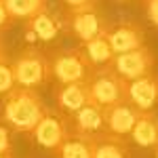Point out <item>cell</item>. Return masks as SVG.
<instances>
[{"label": "cell", "mask_w": 158, "mask_h": 158, "mask_svg": "<svg viewBox=\"0 0 158 158\" xmlns=\"http://www.w3.org/2000/svg\"><path fill=\"white\" fill-rule=\"evenodd\" d=\"M11 68L15 74V82L25 89H40L53 80L49 55H44L36 47H27V49L19 51Z\"/></svg>", "instance_id": "cell-2"}, {"label": "cell", "mask_w": 158, "mask_h": 158, "mask_svg": "<svg viewBox=\"0 0 158 158\" xmlns=\"http://www.w3.org/2000/svg\"><path fill=\"white\" fill-rule=\"evenodd\" d=\"M106 36H108V42L114 51V55L127 53V51H133L141 44H146V30L141 23H137L133 19H124L114 25H108Z\"/></svg>", "instance_id": "cell-8"}, {"label": "cell", "mask_w": 158, "mask_h": 158, "mask_svg": "<svg viewBox=\"0 0 158 158\" xmlns=\"http://www.w3.org/2000/svg\"><path fill=\"white\" fill-rule=\"evenodd\" d=\"M53 99H55V106L61 114L72 116L91 101L89 85L86 82H65V85L57 82L53 89Z\"/></svg>", "instance_id": "cell-10"}, {"label": "cell", "mask_w": 158, "mask_h": 158, "mask_svg": "<svg viewBox=\"0 0 158 158\" xmlns=\"http://www.w3.org/2000/svg\"><path fill=\"white\" fill-rule=\"evenodd\" d=\"M74 122L70 124V129L76 131V133H82V135H101L106 133V118H103V108H99L97 103L89 101L86 106L78 110L76 114H72Z\"/></svg>", "instance_id": "cell-13"}, {"label": "cell", "mask_w": 158, "mask_h": 158, "mask_svg": "<svg viewBox=\"0 0 158 158\" xmlns=\"http://www.w3.org/2000/svg\"><path fill=\"white\" fill-rule=\"evenodd\" d=\"M44 112H47V106L36 89H25L17 85L6 95H2L0 120L15 133L30 135L38 120L44 116Z\"/></svg>", "instance_id": "cell-1"}, {"label": "cell", "mask_w": 158, "mask_h": 158, "mask_svg": "<svg viewBox=\"0 0 158 158\" xmlns=\"http://www.w3.org/2000/svg\"><path fill=\"white\" fill-rule=\"evenodd\" d=\"M15 86H17V82H15V74H13L11 63H9V61L0 63V97L6 95Z\"/></svg>", "instance_id": "cell-19"}, {"label": "cell", "mask_w": 158, "mask_h": 158, "mask_svg": "<svg viewBox=\"0 0 158 158\" xmlns=\"http://www.w3.org/2000/svg\"><path fill=\"white\" fill-rule=\"evenodd\" d=\"M93 158H131V148L127 143V137H118L112 133L95 135Z\"/></svg>", "instance_id": "cell-16"}, {"label": "cell", "mask_w": 158, "mask_h": 158, "mask_svg": "<svg viewBox=\"0 0 158 158\" xmlns=\"http://www.w3.org/2000/svg\"><path fill=\"white\" fill-rule=\"evenodd\" d=\"M103 118H106V133L127 137V135H131L135 122L139 118V110L131 101H122V103L103 110Z\"/></svg>", "instance_id": "cell-11"}, {"label": "cell", "mask_w": 158, "mask_h": 158, "mask_svg": "<svg viewBox=\"0 0 158 158\" xmlns=\"http://www.w3.org/2000/svg\"><path fill=\"white\" fill-rule=\"evenodd\" d=\"M51 61V72L55 82H89V78L93 76V68L86 61L85 53L80 47L72 49H57L49 55Z\"/></svg>", "instance_id": "cell-3"}, {"label": "cell", "mask_w": 158, "mask_h": 158, "mask_svg": "<svg viewBox=\"0 0 158 158\" xmlns=\"http://www.w3.org/2000/svg\"><path fill=\"white\" fill-rule=\"evenodd\" d=\"M131 139L135 146L154 150L158 146V116L154 112H139V118L135 122Z\"/></svg>", "instance_id": "cell-14"}, {"label": "cell", "mask_w": 158, "mask_h": 158, "mask_svg": "<svg viewBox=\"0 0 158 158\" xmlns=\"http://www.w3.org/2000/svg\"><path fill=\"white\" fill-rule=\"evenodd\" d=\"M146 15H148V19L158 27V0H146Z\"/></svg>", "instance_id": "cell-22"}, {"label": "cell", "mask_w": 158, "mask_h": 158, "mask_svg": "<svg viewBox=\"0 0 158 158\" xmlns=\"http://www.w3.org/2000/svg\"><path fill=\"white\" fill-rule=\"evenodd\" d=\"M68 11H76V9H85V6H93L97 4V0H63Z\"/></svg>", "instance_id": "cell-23"}, {"label": "cell", "mask_w": 158, "mask_h": 158, "mask_svg": "<svg viewBox=\"0 0 158 158\" xmlns=\"http://www.w3.org/2000/svg\"><path fill=\"white\" fill-rule=\"evenodd\" d=\"M154 53L148 49L146 44L137 47L133 51H127V53H118L114 55V59L110 63V68L118 74L120 78H124L127 82H131L139 76H146V74H152L154 70Z\"/></svg>", "instance_id": "cell-7"}, {"label": "cell", "mask_w": 158, "mask_h": 158, "mask_svg": "<svg viewBox=\"0 0 158 158\" xmlns=\"http://www.w3.org/2000/svg\"><path fill=\"white\" fill-rule=\"evenodd\" d=\"M93 150H95V137L76 133V131L70 129L63 143L57 148L55 156L57 158H93Z\"/></svg>", "instance_id": "cell-15"}, {"label": "cell", "mask_w": 158, "mask_h": 158, "mask_svg": "<svg viewBox=\"0 0 158 158\" xmlns=\"http://www.w3.org/2000/svg\"><path fill=\"white\" fill-rule=\"evenodd\" d=\"M4 61H9V53H6V42L0 34V63H4Z\"/></svg>", "instance_id": "cell-24"}, {"label": "cell", "mask_w": 158, "mask_h": 158, "mask_svg": "<svg viewBox=\"0 0 158 158\" xmlns=\"http://www.w3.org/2000/svg\"><path fill=\"white\" fill-rule=\"evenodd\" d=\"M0 158H15V156H13V152H6V154H0Z\"/></svg>", "instance_id": "cell-25"}, {"label": "cell", "mask_w": 158, "mask_h": 158, "mask_svg": "<svg viewBox=\"0 0 158 158\" xmlns=\"http://www.w3.org/2000/svg\"><path fill=\"white\" fill-rule=\"evenodd\" d=\"M61 21H63V32L74 34L80 42H89L93 38L106 34V30H108V21L97 9V4L68 11L65 17H61Z\"/></svg>", "instance_id": "cell-5"}, {"label": "cell", "mask_w": 158, "mask_h": 158, "mask_svg": "<svg viewBox=\"0 0 158 158\" xmlns=\"http://www.w3.org/2000/svg\"><path fill=\"white\" fill-rule=\"evenodd\" d=\"M63 32V21L61 17L53 15L49 9L36 13L34 17L25 19V40L27 42H42V44H49L55 42L59 34Z\"/></svg>", "instance_id": "cell-9"}, {"label": "cell", "mask_w": 158, "mask_h": 158, "mask_svg": "<svg viewBox=\"0 0 158 158\" xmlns=\"http://www.w3.org/2000/svg\"><path fill=\"white\" fill-rule=\"evenodd\" d=\"M154 150H156V158H158V146H156V148H154Z\"/></svg>", "instance_id": "cell-26"}, {"label": "cell", "mask_w": 158, "mask_h": 158, "mask_svg": "<svg viewBox=\"0 0 158 158\" xmlns=\"http://www.w3.org/2000/svg\"><path fill=\"white\" fill-rule=\"evenodd\" d=\"M80 49H82L86 61L91 63L93 70L108 68L110 63H112V59H114V51H112V47H110L108 36H106V34L93 38V40H89V42H82Z\"/></svg>", "instance_id": "cell-17"}, {"label": "cell", "mask_w": 158, "mask_h": 158, "mask_svg": "<svg viewBox=\"0 0 158 158\" xmlns=\"http://www.w3.org/2000/svg\"><path fill=\"white\" fill-rule=\"evenodd\" d=\"M86 85H89L91 101L97 103L99 108H103V110L110 108V106H116V103H122V101H129L127 99L129 82L124 78H120L110 65L95 70Z\"/></svg>", "instance_id": "cell-4"}, {"label": "cell", "mask_w": 158, "mask_h": 158, "mask_svg": "<svg viewBox=\"0 0 158 158\" xmlns=\"http://www.w3.org/2000/svg\"><path fill=\"white\" fill-rule=\"evenodd\" d=\"M13 19L11 15H9V11H6V4H4V0H0V34H4L9 27L13 25Z\"/></svg>", "instance_id": "cell-21"}, {"label": "cell", "mask_w": 158, "mask_h": 158, "mask_svg": "<svg viewBox=\"0 0 158 158\" xmlns=\"http://www.w3.org/2000/svg\"><path fill=\"white\" fill-rule=\"evenodd\" d=\"M4 4H6V11L13 19H21V21L49 9L47 0H4Z\"/></svg>", "instance_id": "cell-18"}, {"label": "cell", "mask_w": 158, "mask_h": 158, "mask_svg": "<svg viewBox=\"0 0 158 158\" xmlns=\"http://www.w3.org/2000/svg\"><path fill=\"white\" fill-rule=\"evenodd\" d=\"M13 152V131L6 124H0V154Z\"/></svg>", "instance_id": "cell-20"}, {"label": "cell", "mask_w": 158, "mask_h": 158, "mask_svg": "<svg viewBox=\"0 0 158 158\" xmlns=\"http://www.w3.org/2000/svg\"><path fill=\"white\" fill-rule=\"evenodd\" d=\"M70 133V120L65 114H61L59 110H49L44 112V116L38 120V124L32 131V139L34 143L47 150L51 154L57 152V148L63 143V139Z\"/></svg>", "instance_id": "cell-6"}, {"label": "cell", "mask_w": 158, "mask_h": 158, "mask_svg": "<svg viewBox=\"0 0 158 158\" xmlns=\"http://www.w3.org/2000/svg\"><path fill=\"white\" fill-rule=\"evenodd\" d=\"M127 99L139 112H152L158 103V76L146 74L131 80L127 86Z\"/></svg>", "instance_id": "cell-12"}]
</instances>
